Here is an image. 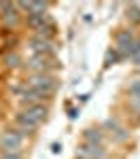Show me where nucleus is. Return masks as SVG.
<instances>
[{"instance_id":"obj_10","label":"nucleus","mask_w":140,"mask_h":159,"mask_svg":"<svg viewBox=\"0 0 140 159\" xmlns=\"http://www.w3.org/2000/svg\"><path fill=\"white\" fill-rule=\"evenodd\" d=\"M129 17H132L134 21H140V9H138V7H132V13H129Z\"/></svg>"},{"instance_id":"obj_5","label":"nucleus","mask_w":140,"mask_h":159,"mask_svg":"<svg viewBox=\"0 0 140 159\" xmlns=\"http://www.w3.org/2000/svg\"><path fill=\"white\" fill-rule=\"evenodd\" d=\"M32 49H34V51H38L40 55H45V53L53 51V45H51V40H45V38L36 36L34 40H32Z\"/></svg>"},{"instance_id":"obj_2","label":"nucleus","mask_w":140,"mask_h":159,"mask_svg":"<svg viewBox=\"0 0 140 159\" xmlns=\"http://www.w3.org/2000/svg\"><path fill=\"white\" fill-rule=\"evenodd\" d=\"M30 87L40 91L43 96H49L51 91L55 89V79L49 76V74H36V76L30 79Z\"/></svg>"},{"instance_id":"obj_9","label":"nucleus","mask_w":140,"mask_h":159,"mask_svg":"<svg viewBox=\"0 0 140 159\" xmlns=\"http://www.w3.org/2000/svg\"><path fill=\"white\" fill-rule=\"evenodd\" d=\"M129 91H132L134 96H140V81H134V83L129 85Z\"/></svg>"},{"instance_id":"obj_7","label":"nucleus","mask_w":140,"mask_h":159,"mask_svg":"<svg viewBox=\"0 0 140 159\" xmlns=\"http://www.w3.org/2000/svg\"><path fill=\"white\" fill-rule=\"evenodd\" d=\"M30 66H32L34 70H43V74H45L47 68H49V64H47V57H45V55H36L34 60L30 61Z\"/></svg>"},{"instance_id":"obj_1","label":"nucleus","mask_w":140,"mask_h":159,"mask_svg":"<svg viewBox=\"0 0 140 159\" xmlns=\"http://www.w3.org/2000/svg\"><path fill=\"white\" fill-rule=\"evenodd\" d=\"M24 142V134L19 129H13V132H7V134L0 138V147L4 148V153H17L19 147Z\"/></svg>"},{"instance_id":"obj_11","label":"nucleus","mask_w":140,"mask_h":159,"mask_svg":"<svg viewBox=\"0 0 140 159\" xmlns=\"http://www.w3.org/2000/svg\"><path fill=\"white\" fill-rule=\"evenodd\" d=\"M2 159H21V155H19V153H4Z\"/></svg>"},{"instance_id":"obj_6","label":"nucleus","mask_w":140,"mask_h":159,"mask_svg":"<svg viewBox=\"0 0 140 159\" xmlns=\"http://www.w3.org/2000/svg\"><path fill=\"white\" fill-rule=\"evenodd\" d=\"M45 21H47V17L45 15H28V24L32 25V28H36V30H40V28H45Z\"/></svg>"},{"instance_id":"obj_8","label":"nucleus","mask_w":140,"mask_h":159,"mask_svg":"<svg viewBox=\"0 0 140 159\" xmlns=\"http://www.w3.org/2000/svg\"><path fill=\"white\" fill-rule=\"evenodd\" d=\"M87 138H89V140H91V144H96V142L100 144V142H102V134H100V132H96V129H89Z\"/></svg>"},{"instance_id":"obj_3","label":"nucleus","mask_w":140,"mask_h":159,"mask_svg":"<svg viewBox=\"0 0 140 159\" xmlns=\"http://www.w3.org/2000/svg\"><path fill=\"white\" fill-rule=\"evenodd\" d=\"M79 155L83 159H102L104 157V151L100 144H85V147L79 148Z\"/></svg>"},{"instance_id":"obj_4","label":"nucleus","mask_w":140,"mask_h":159,"mask_svg":"<svg viewBox=\"0 0 140 159\" xmlns=\"http://www.w3.org/2000/svg\"><path fill=\"white\" fill-rule=\"evenodd\" d=\"M117 45H119V49H121V51H125L127 55H129L132 45H134V36H132V32H121V34L117 36Z\"/></svg>"}]
</instances>
